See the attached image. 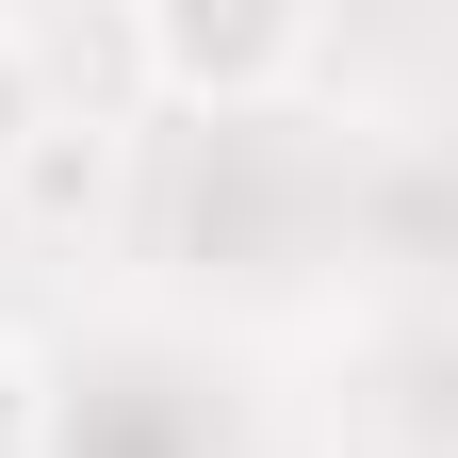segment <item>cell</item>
Masks as SVG:
<instances>
[{"mask_svg": "<svg viewBox=\"0 0 458 458\" xmlns=\"http://www.w3.org/2000/svg\"><path fill=\"white\" fill-rule=\"evenodd\" d=\"M0 458H49V377H33L17 327H0Z\"/></svg>", "mask_w": 458, "mask_h": 458, "instance_id": "cell-3", "label": "cell"}, {"mask_svg": "<svg viewBox=\"0 0 458 458\" xmlns=\"http://www.w3.org/2000/svg\"><path fill=\"white\" fill-rule=\"evenodd\" d=\"M311 17H278V0H246V17H213V0H148L131 17V66L164 82V98H213V114H246V98H278L311 66Z\"/></svg>", "mask_w": 458, "mask_h": 458, "instance_id": "cell-1", "label": "cell"}, {"mask_svg": "<svg viewBox=\"0 0 458 458\" xmlns=\"http://www.w3.org/2000/svg\"><path fill=\"white\" fill-rule=\"evenodd\" d=\"M49 148V33L33 17H0V181Z\"/></svg>", "mask_w": 458, "mask_h": 458, "instance_id": "cell-2", "label": "cell"}]
</instances>
